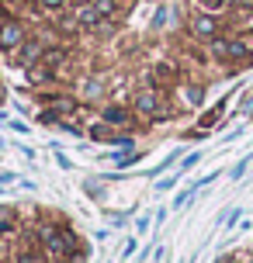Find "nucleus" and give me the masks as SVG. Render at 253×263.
Returning a JSON list of instances; mask_svg holds the SVG:
<instances>
[{
    "instance_id": "4468645a",
    "label": "nucleus",
    "mask_w": 253,
    "mask_h": 263,
    "mask_svg": "<svg viewBox=\"0 0 253 263\" xmlns=\"http://www.w3.org/2000/svg\"><path fill=\"white\" fill-rule=\"evenodd\" d=\"M94 7H97L101 17H111V14L118 11V7H115V0H94Z\"/></svg>"
},
{
    "instance_id": "f257e3e1",
    "label": "nucleus",
    "mask_w": 253,
    "mask_h": 263,
    "mask_svg": "<svg viewBox=\"0 0 253 263\" xmlns=\"http://www.w3.org/2000/svg\"><path fill=\"white\" fill-rule=\"evenodd\" d=\"M135 111H139L142 118H149V121H160V118H167V115H170L167 101H163L160 93H153V90L135 93Z\"/></svg>"
},
{
    "instance_id": "f3484780",
    "label": "nucleus",
    "mask_w": 253,
    "mask_h": 263,
    "mask_svg": "<svg viewBox=\"0 0 253 263\" xmlns=\"http://www.w3.org/2000/svg\"><path fill=\"white\" fill-rule=\"evenodd\" d=\"M77 28H80V21H77V17H63V21H59V31H77Z\"/></svg>"
},
{
    "instance_id": "0eeeda50",
    "label": "nucleus",
    "mask_w": 253,
    "mask_h": 263,
    "mask_svg": "<svg viewBox=\"0 0 253 263\" xmlns=\"http://www.w3.org/2000/svg\"><path fill=\"white\" fill-rule=\"evenodd\" d=\"M149 80H153L156 87H163V90H167V87H173V83H177V69H173L170 63H156V66H153V73H149Z\"/></svg>"
},
{
    "instance_id": "412c9836",
    "label": "nucleus",
    "mask_w": 253,
    "mask_h": 263,
    "mask_svg": "<svg viewBox=\"0 0 253 263\" xmlns=\"http://www.w3.org/2000/svg\"><path fill=\"white\" fill-rule=\"evenodd\" d=\"M0 256H4V246H0Z\"/></svg>"
},
{
    "instance_id": "20e7f679",
    "label": "nucleus",
    "mask_w": 253,
    "mask_h": 263,
    "mask_svg": "<svg viewBox=\"0 0 253 263\" xmlns=\"http://www.w3.org/2000/svg\"><path fill=\"white\" fill-rule=\"evenodd\" d=\"M21 42H25V28L17 21H0V49L4 52H14Z\"/></svg>"
},
{
    "instance_id": "f03ea898",
    "label": "nucleus",
    "mask_w": 253,
    "mask_h": 263,
    "mask_svg": "<svg viewBox=\"0 0 253 263\" xmlns=\"http://www.w3.org/2000/svg\"><path fill=\"white\" fill-rule=\"evenodd\" d=\"M39 242H42V250H45V256H52V260H59V256H66V253H69L66 236H63V232H56V229H42Z\"/></svg>"
},
{
    "instance_id": "5701e85b",
    "label": "nucleus",
    "mask_w": 253,
    "mask_h": 263,
    "mask_svg": "<svg viewBox=\"0 0 253 263\" xmlns=\"http://www.w3.org/2000/svg\"><path fill=\"white\" fill-rule=\"evenodd\" d=\"M250 31H253V28H250Z\"/></svg>"
},
{
    "instance_id": "9d476101",
    "label": "nucleus",
    "mask_w": 253,
    "mask_h": 263,
    "mask_svg": "<svg viewBox=\"0 0 253 263\" xmlns=\"http://www.w3.org/2000/svg\"><path fill=\"white\" fill-rule=\"evenodd\" d=\"M104 121H107V125H125V121H132V111H129V107L111 104V107H104Z\"/></svg>"
},
{
    "instance_id": "4be33fe9",
    "label": "nucleus",
    "mask_w": 253,
    "mask_h": 263,
    "mask_svg": "<svg viewBox=\"0 0 253 263\" xmlns=\"http://www.w3.org/2000/svg\"><path fill=\"white\" fill-rule=\"evenodd\" d=\"M0 232H4V229H0Z\"/></svg>"
},
{
    "instance_id": "6ab92c4d",
    "label": "nucleus",
    "mask_w": 253,
    "mask_h": 263,
    "mask_svg": "<svg viewBox=\"0 0 253 263\" xmlns=\"http://www.w3.org/2000/svg\"><path fill=\"white\" fill-rule=\"evenodd\" d=\"M66 0H39V11H59Z\"/></svg>"
},
{
    "instance_id": "aec40b11",
    "label": "nucleus",
    "mask_w": 253,
    "mask_h": 263,
    "mask_svg": "<svg viewBox=\"0 0 253 263\" xmlns=\"http://www.w3.org/2000/svg\"><path fill=\"white\" fill-rule=\"evenodd\" d=\"M7 4H21V0H7Z\"/></svg>"
},
{
    "instance_id": "ddd939ff",
    "label": "nucleus",
    "mask_w": 253,
    "mask_h": 263,
    "mask_svg": "<svg viewBox=\"0 0 253 263\" xmlns=\"http://www.w3.org/2000/svg\"><path fill=\"white\" fill-rule=\"evenodd\" d=\"M91 139H94V142H115L118 135H115V128L104 121V125H94V128H91Z\"/></svg>"
},
{
    "instance_id": "7ed1b4c3",
    "label": "nucleus",
    "mask_w": 253,
    "mask_h": 263,
    "mask_svg": "<svg viewBox=\"0 0 253 263\" xmlns=\"http://www.w3.org/2000/svg\"><path fill=\"white\" fill-rule=\"evenodd\" d=\"M73 111H77V101L66 97V93H59L56 101H49V111L42 115V121H45V125H56V118H69Z\"/></svg>"
},
{
    "instance_id": "6e6552de",
    "label": "nucleus",
    "mask_w": 253,
    "mask_h": 263,
    "mask_svg": "<svg viewBox=\"0 0 253 263\" xmlns=\"http://www.w3.org/2000/svg\"><path fill=\"white\" fill-rule=\"evenodd\" d=\"M73 17L80 21V28H97V25H101V14H97L94 4H80V7L73 11Z\"/></svg>"
},
{
    "instance_id": "423d86ee",
    "label": "nucleus",
    "mask_w": 253,
    "mask_h": 263,
    "mask_svg": "<svg viewBox=\"0 0 253 263\" xmlns=\"http://www.w3.org/2000/svg\"><path fill=\"white\" fill-rule=\"evenodd\" d=\"M191 31H194V39H201V42H215L219 39V21H215L212 14H198V17L191 21Z\"/></svg>"
},
{
    "instance_id": "2eb2a0df",
    "label": "nucleus",
    "mask_w": 253,
    "mask_h": 263,
    "mask_svg": "<svg viewBox=\"0 0 253 263\" xmlns=\"http://www.w3.org/2000/svg\"><path fill=\"white\" fill-rule=\"evenodd\" d=\"M212 52L219 55V59H229V39H215L212 42Z\"/></svg>"
},
{
    "instance_id": "39448f33",
    "label": "nucleus",
    "mask_w": 253,
    "mask_h": 263,
    "mask_svg": "<svg viewBox=\"0 0 253 263\" xmlns=\"http://www.w3.org/2000/svg\"><path fill=\"white\" fill-rule=\"evenodd\" d=\"M42 55H45V42H42V39H28V42H21V52H17V66H21V69H28V66L42 63Z\"/></svg>"
},
{
    "instance_id": "f8f14e48",
    "label": "nucleus",
    "mask_w": 253,
    "mask_h": 263,
    "mask_svg": "<svg viewBox=\"0 0 253 263\" xmlns=\"http://www.w3.org/2000/svg\"><path fill=\"white\" fill-rule=\"evenodd\" d=\"M180 97H184V104H191V107H198L201 101H205V90H201L198 83H187L184 90H180Z\"/></svg>"
},
{
    "instance_id": "9b49d317",
    "label": "nucleus",
    "mask_w": 253,
    "mask_h": 263,
    "mask_svg": "<svg viewBox=\"0 0 253 263\" xmlns=\"http://www.w3.org/2000/svg\"><path fill=\"white\" fill-rule=\"evenodd\" d=\"M49 77H52V69H49V66H42V63L28 66V73H25V80H28V83H35V87H39V83H45Z\"/></svg>"
},
{
    "instance_id": "a211bd4d",
    "label": "nucleus",
    "mask_w": 253,
    "mask_h": 263,
    "mask_svg": "<svg viewBox=\"0 0 253 263\" xmlns=\"http://www.w3.org/2000/svg\"><path fill=\"white\" fill-rule=\"evenodd\" d=\"M201 7H205V11H222V7H226L229 0H198Z\"/></svg>"
},
{
    "instance_id": "dca6fc26",
    "label": "nucleus",
    "mask_w": 253,
    "mask_h": 263,
    "mask_svg": "<svg viewBox=\"0 0 253 263\" xmlns=\"http://www.w3.org/2000/svg\"><path fill=\"white\" fill-rule=\"evenodd\" d=\"M0 229H4V232H14V215L4 211V208H0Z\"/></svg>"
},
{
    "instance_id": "1a4fd4ad",
    "label": "nucleus",
    "mask_w": 253,
    "mask_h": 263,
    "mask_svg": "<svg viewBox=\"0 0 253 263\" xmlns=\"http://www.w3.org/2000/svg\"><path fill=\"white\" fill-rule=\"evenodd\" d=\"M69 63V52L66 49H45V55H42V66H49V69H63V66Z\"/></svg>"
}]
</instances>
